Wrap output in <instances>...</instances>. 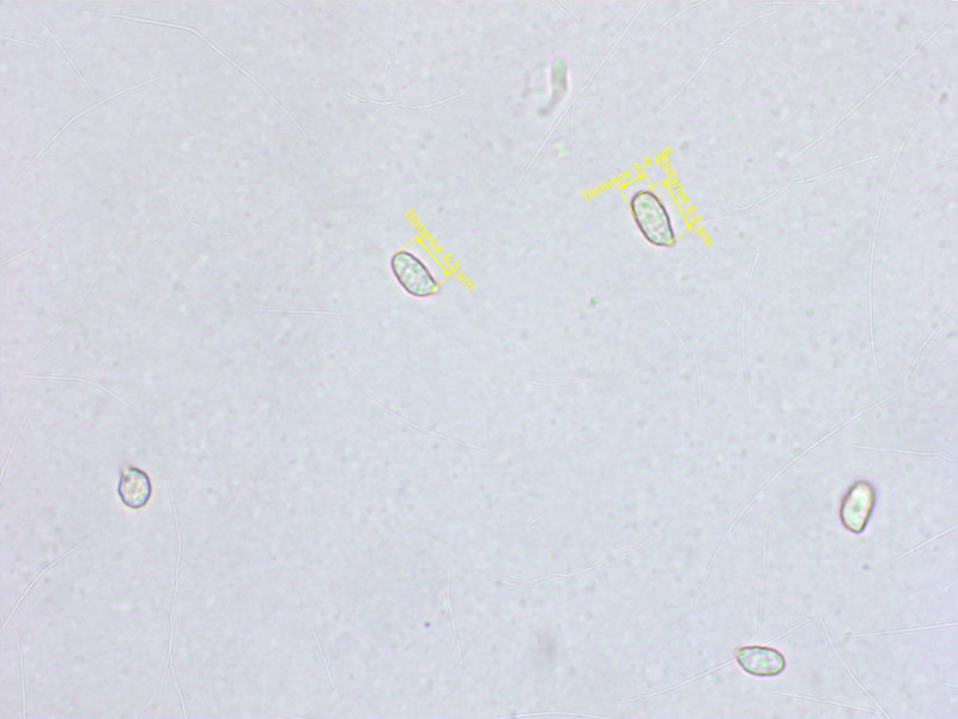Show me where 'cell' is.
<instances>
[{
  "label": "cell",
  "mask_w": 958,
  "mask_h": 719,
  "mask_svg": "<svg viewBox=\"0 0 958 719\" xmlns=\"http://www.w3.org/2000/svg\"><path fill=\"white\" fill-rule=\"evenodd\" d=\"M118 494L125 506L139 510L149 503L153 495V483L144 470L126 464L121 469Z\"/></svg>",
  "instance_id": "5b68a950"
},
{
  "label": "cell",
  "mask_w": 958,
  "mask_h": 719,
  "mask_svg": "<svg viewBox=\"0 0 958 719\" xmlns=\"http://www.w3.org/2000/svg\"><path fill=\"white\" fill-rule=\"evenodd\" d=\"M313 632H314L315 640H317V645H318V650H319V652H320V656H321V658H323V661H324V663H325V667H326V670H327V674H329V678H330V680H331V684H332L333 690H335V692H336V694H337V698H339V697H338V691H337V688H336V686H335V682H333V679H332V674H331V672H330L329 664H327L326 658H325V656H324V652H323V650H321V646H320V643H319V639H318V636H317V632H315V631H313Z\"/></svg>",
  "instance_id": "8992f818"
},
{
  "label": "cell",
  "mask_w": 958,
  "mask_h": 719,
  "mask_svg": "<svg viewBox=\"0 0 958 719\" xmlns=\"http://www.w3.org/2000/svg\"><path fill=\"white\" fill-rule=\"evenodd\" d=\"M391 270L399 286L415 298L426 299L440 292L439 281L415 253L405 250L394 253Z\"/></svg>",
  "instance_id": "7a4b0ae2"
},
{
  "label": "cell",
  "mask_w": 958,
  "mask_h": 719,
  "mask_svg": "<svg viewBox=\"0 0 958 719\" xmlns=\"http://www.w3.org/2000/svg\"><path fill=\"white\" fill-rule=\"evenodd\" d=\"M630 211L636 227L648 244L672 249L677 235L668 208L656 192L640 190L630 198Z\"/></svg>",
  "instance_id": "6da1fadb"
},
{
  "label": "cell",
  "mask_w": 958,
  "mask_h": 719,
  "mask_svg": "<svg viewBox=\"0 0 958 719\" xmlns=\"http://www.w3.org/2000/svg\"><path fill=\"white\" fill-rule=\"evenodd\" d=\"M875 506V489L870 483L858 482L847 493L841 507V519L852 533H863Z\"/></svg>",
  "instance_id": "3957f363"
},
{
  "label": "cell",
  "mask_w": 958,
  "mask_h": 719,
  "mask_svg": "<svg viewBox=\"0 0 958 719\" xmlns=\"http://www.w3.org/2000/svg\"><path fill=\"white\" fill-rule=\"evenodd\" d=\"M737 661L745 672L760 678L779 675L786 668L784 655L766 646H747L739 650Z\"/></svg>",
  "instance_id": "277c9868"
}]
</instances>
